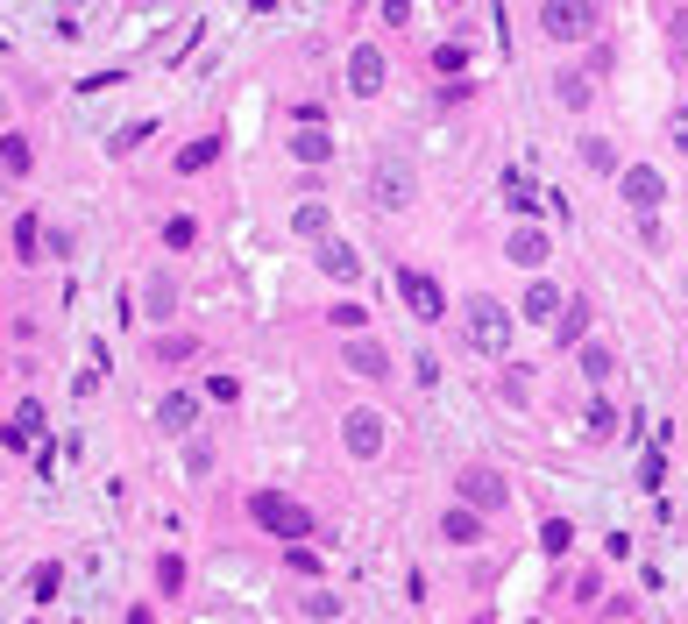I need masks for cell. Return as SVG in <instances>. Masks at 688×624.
I'll use <instances>...</instances> for the list:
<instances>
[{"instance_id": "cell-12", "label": "cell", "mask_w": 688, "mask_h": 624, "mask_svg": "<svg viewBox=\"0 0 688 624\" xmlns=\"http://www.w3.org/2000/svg\"><path fill=\"white\" fill-rule=\"evenodd\" d=\"M192 419H199V398H192V390H171V398L157 405V426H164V433H192Z\"/></svg>"}, {"instance_id": "cell-36", "label": "cell", "mask_w": 688, "mask_h": 624, "mask_svg": "<svg viewBox=\"0 0 688 624\" xmlns=\"http://www.w3.org/2000/svg\"><path fill=\"white\" fill-rule=\"evenodd\" d=\"M0 114H8V107H0Z\"/></svg>"}, {"instance_id": "cell-27", "label": "cell", "mask_w": 688, "mask_h": 624, "mask_svg": "<svg viewBox=\"0 0 688 624\" xmlns=\"http://www.w3.org/2000/svg\"><path fill=\"white\" fill-rule=\"evenodd\" d=\"M171 298H178V284H171V277H149V320H164Z\"/></svg>"}, {"instance_id": "cell-26", "label": "cell", "mask_w": 688, "mask_h": 624, "mask_svg": "<svg viewBox=\"0 0 688 624\" xmlns=\"http://www.w3.org/2000/svg\"><path fill=\"white\" fill-rule=\"evenodd\" d=\"M327 320H334V327H341V334H362V327H369V312H362V305H355V298H341V305H334V312H327Z\"/></svg>"}, {"instance_id": "cell-30", "label": "cell", "mask_w": 688, "mask_h": 624, "mask_svg": "<svg viewBox=\"0 0 688 624\" xmlns=\"http://www.w3.org/2000/svg\"><path fill=\"white\" fill-rule=\"evenodd\" d=\"M157 582H164V596H178V589H185V561L164 554V561H157Z\"/></svg>"}, {"instance_id": "cell-7", "label": "cell", "mask_w": 688, "mask_h": 624, "mask_svg": "<svg viewBox=\"0 0 688 624\" xmlns=\"http://www.w3.org/2000/svg\"><path fill=\"white\" fill-rule=\"evenodd\" d=\"M618 192H625V206H632V213H646V220H653V206L667 199V185H660V171H653V164L618 171Z\"/></svg>"}, {"instance_id": "cell-5", "label": "cell", "mask_w": 688, "mask_h": 624, "mask_svg": "<svg viewBox=\"0 0 688 624\" xmlns=\"http://www.w3.org/2000/svg\"><path fill=\"white\" fill-rule=\"evenodd\" d=\"M454 490H462V511H504L511 504V490H504V476L497 468H462V476H454Z\"/></svg>"}, {"instance_id": "cell-19", "label": "cell", "mask_w": 688, "mask_h": 624, "mask_svg": "<svg viewBox=\"0 0 688 624\" xmlns=\"http://www.w3.org/2000/svg\"><path fill=\"white\" fill-rule=\"evenodd\" d=\"M213 156H220V135H199V142H185V149H178V178H192V171H206V164H213Z\"/></svg>"}, {"instance_id": "cell-3", "label": "cell", "mask_w": 688, "mask_h": 624, "mask_svg": "<svg viewBox=\"0 0 688 624\" xmlns=\"http://www.w3.org/2000/svg\"><path fill=\"white\" fill-rule=\"evenodd\" d=\"M540 29L554 43H582L596 29V0H540Z\"/></svg>"}, {"instance_id": "cell-22", "label": "cell", "mask_w": 688, "mask_h": 624, "mask_svg": "<svg viewBox=\"0 0 688 624\" xmlns=\"http://www.w3.org/2000/svg\"><path fill=\"white\" fill-rule=\"evenodd\" d=\"M36 249H43V227H36V213H22V220H15V256L36 263Z\"/></svg>"}, {"instance_id": "cell-25", "label": "cell", "mask_w": 688, "mask_h": 624, "mask_svg": "<svg viewBox=\"0 0 688 624\" xmlns=\"http://www.w3.org/2000/svg\"><path fill=\"white\" fill-rule=\"evenodd\" d=\"M57 582H64V568H57V561H43V568L29 575V596H36V603H50V596H57Z\"/></svg>"}, {"instance_id": "cell-11", "label": "cell", "mask_w": 688, "mask_h": 624, "mask_svg": "<svg viewBox=\"0 0 688 624\" xmlns=\"http://www.w3.org/2000/svg\"><path fill=\"white\" fill-rule=\"evenodd\" d=\"M504 256H511V263H525V270H540V263L554 256V249H547V227H518L511 242H504Z\"/></svg>"}, {"instance_id": "cell-21", "label": "cell", "mask_w": 688, "mask_h": 624, "mask_svg": "<svg viewBox=\"0 0 688 624\" xmlns=\"http://www.w3.org/2000/svg\"><path fill=\"white\" fill-rule=\"evenodd\" d=\"M554 93H561V107H589V71H561Z\"/></svg>"}, {"instance_id": "cell-1", "label": "cell", "mask_w": 688, "mask_h": 624, "mask_svg": "<svg viewBox=\"0 0 688 624\" xmlns=\"http://www.w3.org/2000/svg\"><path fill=\"white\" fill-rule=\"evenodd\" d=\"M249 518H256L270 539H291V546L313 539V511H305L298 497H284V490H256V497H249Z\"/></svg>"}, {"instance_id": "cell-16", "label": "cell", "mask_w": 688, "mask_h": 624, "mask_svg": "<svg viewBox=\"0 0 688 624\" xmlns=\"http://www.w3.org/2000/svg\"><path fill=\"white\" fill-rule=\"evenodd\" d=\"M440 539H447V546H476V539H483V518H476V511H462V504H454V511L440 518Z\"/></svg>"}, {"instance_id": "cell-10", "label": "cell", "mask_w": 688, "mask_h": 624, "mask_svg": "<svg viewBox=\"0 0 688 624\" xmlns=\"http://www.w3.org/2000/svg\"><path fill=\"white\" fill-rule=\"evenodd\" d=\"M348 86H355V93H376V86H384V57H376V43H355V50H348Z\"/></svg>"}, {"instance_id": "cell-31", "label": "cell", "mask_w": 688, "mask_h": 624, "mask_svg": "<svg viewBox=\"0 0 688 624\" xmlns=\"http://www.w3.org/2000/svg\"><path fill=\"white\" fill-rule=\"evenodd\" d=\"M164 242H171V249H192V242H199V227L178 213V220H164Z\"/></svg>"}, {"instance_id": "cell-4", "label": "cell", "mask_w": 688, "mask_h": 624, "mask_svg": "<svg viewBox=\"0 0 688 624\" xmlns=\"http://www.w3.org/2000/svg\"><path fill=\"white\" fill-rule=\"evenodd\" d=\"M369 192H376V199H384V206L398 213V206H412L419 178H412V164H405V156H376V164H369Z\"/></svg>"}, {"instance_id": "cell-23", "label": "cell", "mask_w": 688, "mask_h": 624, "mask_svg": "<svg viewBox=\"0 0 688 624\" xmlns=\"http://www.w3.org/2000/svg\"><path fill=\"white\" fill-rule=\"evenodd\" d=\"M610 369H618V355H610L603 341H589V348H582V376H589V383H603Z\"/></svg>"}, {"instance_id": "cell-35", "label": "cell", "mask_w": 688, "mask_h": 624, "mask_svg": "<svg viewBox=\"0 0 688 624\" xmlns=\"http://www.w3.org/2000/svg\"><path fill=\"white\" fill-rule=\"evenodd\" d=\"M667 135H674V149H688V107H674V121H667Z\"/></svg>"}, {"instance_id": "cell-9", "label": "cell", "mask_w": 688, "mask_h": 624, "mask_svg": "<svg viewBox=\"0 0 688 624\" xmlns=\"http://www.w3.org/2000/svg\"><path fill=\"white\" fill-rule=\"evenodd\" d=\"M341 426H348L341 440H348V454H355V461H369V454H384V419H376V412H348Z\"/></svg>"}, {"instance_id": "cell-32", "label": "cell", "mask_w": 688, "mask_h": 624, "mask_svg": "<svg viewBox=\"0 0 688 624\" xmlns=\"http://www.w3.org/2000/svg\"><path fill=\"white\" fill-rule=\"evenodd\" d=\"M298 234H320L327 242V206H298Z\"/></svg>"}, {"instance_id": "cell-17", "label": "cell", "mask_w": 688, "mask_h": 624, "mask_svg": "<svg viewBox=\"0 0 688 624\" xmlns=\"http://www.w3.org/2000/svg\"><path fill=\"white\" fill-rule=\"evenodd\" d=\"M582 334H589V305H582V298H568V305L554 312V341L568 348V341H582Z\"/></svg>"}, {"instance_id": "cell-20", "label": "cell", "mask_w": 688, "mask_h": 624, "mask_svg": "<svg viewBox=\"0 0 688 624\" xmlns=\"http://www.w3.org/2000/svg\"><path fill=\"white\" fill-rule=\"evenodd\" d=\"M582 164H589V171H603V178H610V171H618V149H610V142H603V135H582Z\"/></svg>"}, {"instance_id": "cell-24", "label": "cell", "mask_w": 688, "mask_h": 624, "mask_svg": "<svg viewBox=\"0 0 688 624\" xmlns=\"http://www.w3.org/2000/svg\"><path fill=\"white\" fill-rule=\"evenodd\" d=\"M540 546H547V554H568V546H575V525H568V518H547V525H540Z\"/></svg>"}, {"instance_id": "cell-15", "label": "cell", "mask_w": 688, "mask_h": 624, "mask_svg": "<svg viewBox=\"0 0 688 624\" xmlns=\"http://www.w3.org/2000/svg\"><path fill=\"white\" fill-rule=\"evenodd\" d=\"M320 270H327L334 284H355V277H362V263H355L348 242H320Z\"/></svg>"}, {"instance_id": "cell-34", "label": "cell", "mask_w": 688, "mask_h": 624, "mask_svg": "<svg viewBox=\"0 0 688 624\" xmlns=\"http://www.w3.org/2000/svg\"><path fill=\"white\" fill-rule=\"evenodd\" d=\"M384 22H391V29H405V22H412V0H384Z\"/></svg>"}, {"instance_id": "cell-6", "label": "cell", "mask_w": 688, "mask_h": 624, "mask_svg": "<svg viewBox=\"0 0 688 624\" xmlns=\"http://www.w3.org/2000/svg\"><path fill=\"white\" fill-rule=\"evenodd\" d=\"M398 291H405V305H412V320H447V291L426 277V270H398Z\"/></svg>"}, {"instance_id": "cell-2", "label": "cell", "mask_w": 688, "mask_h": 624, "mask_svg": "<svg viewBox=\"0 0 688 624\" xmlns=\"http://www.w3.org/2000/svg\"><path fill=\"white\" fill-rule=\"evenodd\" d=\"M462 312H469L462 327H469V348H476V355H504V348H511V312H504L490 291H476Z\"/></svg>"}, {"instance_id": "cell-8", "label": "cell", "mask_w": 688, "mask_h": 624, "mask_svg": "<svg viewBox=\"0 0 688 624\" xmlns=\"http://www.w3.org/2000/svg\"><path fill=\"white\" fill-rule=\"evenodd\" d=\"M341 362H348V376H369V383H384V376H391V355H384V341H369V334H355V341L341 348Z\"/></svg>"}, {"instance_id": "cell-29", "label": "cell", "mask_w": 688, "mask_h": 624, "mask_svg": "<svg viewBox=\"0 0 688 624\" xmlns=\"http://www.w3.org/2000/svg\"><path fill=\"white\" fill-rule=\"evenodd\" d=\"M157 355H164V362H185V355H199V341H192V334H164Z\"/></svg>"}, {"instance_id": "cell-18", "label": "cell", "mask_w": 688, "mask_h": 624, "mask_svg": "<svg viewBox=\"0 0 688 624\" xmlns=\"http://www.w3.org/2000/svg\"><path fill=\"white\" fill-rule=\"evenodd\" d=\"M561 305H568V298H561L554 284H532V291H525V320H540V327H554V312H561Z\"/></svg>"}, {"instance_id": "cell-33", "label": "cell", "mask_w": 688, "mask_h": 624, "mask_svg": "<svg viewBox=\"0 0 688 624\" xmlns=\"http://www.w3.org/2000/svg\"><path fill=\"white\" fill-rule=\"evenodd\" d=\"M504 192H511V206H518V213H532V206H540V199H532V185H525V178H511Z\"/></svg>"}, {"instance_id": "cell-28", "label": "cell", "mask_w": 688, "mask_h": 624, "mask_svg": "<svg viewBox=\"0 0 688 624\" xmlns=\"http://www.w3.org/2000/svg\"><path fill=\"white\" fill-rule=\"evenodd\" d=\"M298 610H305V617H313V624H327V617L341 610V596H327V589H313V596H305Z\"/></svg>"}, {"instance_id": "cell-13", "label": "cell", "mask_w": 688, "mask_h": 624, "mask_svg": "<svg viewBox=\"0 0 688 624\" xmlns=\"http://www.w3.org/2000/svg\"><path fill=\"white\" fill-rule=\"evenodd\" d=\"M291 156H298V164H327V156H334V142H327V121H320V128L305 121V128L291 135Z\"/></svg>"}, {"instance_id": "cell-14", "label": "cell", "mask_w": 688, "mask_h": 624, "mask_svg": "<svg viewBox=\"0 0 688 624\" xmlns=\"http://www.w3.org/2000/svg\"><path fill=\"white\" fill-rule=\"evenodd\" d=\"M0 171H8V178H29L36 171V149H29V135H0Z\"/></svg>"}]
</instances>
